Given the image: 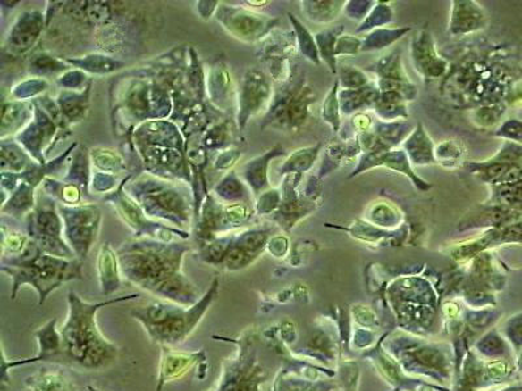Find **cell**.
Here are the masks:
<instances>
[{
    "label": "cell",
    "instance_id": "obj_1",
    "mask_svg": "<svg viewBox=\"0 0 522 391\" xmlns=\"http://www.w3.org/2000/svg\"><path fill=\"white\" fill-rule=\"evenodd\" d=\"M189 246L178 242L136 239L116 251L122 277L157 299L191 307L201 299L198 286L183 273Z\"/></svg>",
    "mask_w": 522,
    "mask_h": 391
},
{
    "label": "cell",
    "instance_id": "obj_2",
    "mask_svg": "<svg viewBox=\"0 0 522 391\" xmlns=\"http://www.w3.org/2000/svg\"><path fill=\"white\" fill-rule=\"evenodd\" d=\"M138 297H141V294L89 303L70 291L67 319L59 329L61 345L55 364L84 372H99L115 364L119 358V347L102 333L97 313L102 308L116 303L130 302Z\"/></svg>",
    "mask_w": 522,
    "mask_h": 391
},
{
    "label": "cell",
    "instance_id": "obj_3",
    "mask_svg": "<svg viewBox=\"0 0 522 391\" xmlns=\"http://www.w3.org/2000/svg\"><path fill=\"white\" fill-rule=\"evenodd\" d=\"M2 271L13 279L11 299H16L20 287L29 285L37 291L41 307L62 285L82 279V261L44 254L29 237L21 254L2 259Z\"/></svg>",
    "mask_w": 522,
    "mask_h": 391
},
{
    "label": "cell",
    "instance_id": "obj_4",
    "mask_svg": "<svg viewBox=\"0 0 522 391\" xmlns=\"http://www.w3.org/2000/svg\"><path fill=\"white\" fill-rule=\"evenodd\" d=\"M220 291V279L215 278L208 291L191 307L155 300L130 312L135 321L143 326L150 341L158 345H181L195 333L206 314L211 310Z\"/></svg>",
    "mask_w": 522,
    "mask_h": 391
},
{
    "label": "cell",
    "instance_id": "obj_5",
    "mask_svg": "<svg viewBox=\"0 0 522 391\" xmlns=\"http://www.w3.org/2000/svg\"><path fill=\"white\" fill-rule=\"evenodd\" d=\"M268 239L264 229H246L240 234H225L201 245L198 254L203 262L223 271L242 270L263 252Z\"/></svg>",
    "mask_w": 522,
    "mask_h": 391
},
{
    "label": "cell",
    "instance_id": "obj_6",
    "mask_svg": "<svg viewBox=\"0 0 522 391\" xmlns=\"http://www.w3.org/2000/svg\"><path fill=\"white\" fill-rule=\"evenodd\" d=\"M130 186V195L147 217L164 218L173 225L189 226L191 204L167 181L140 179Z\"/></svg>",
    "mask_w": 522,
    "mask_h": 391
},
{
    "label": "cell",
    "instance_id": "obj_7",
    "mask_svg": "<svg viewBox=\"0 0 522 391\" xmlns=\"http://www.w3.org/2000/svg\"><path fill=\"white\" fill-rule=\"evenodd\" d=\"M28 237L44 254L62 259H76L71 246L64 242V225L53 198L41 197L36 208L27 215Z\"/></svg>",
    "mask_w": 522,
    "mask_h": 391
},
{
    "label": "cell",
    "instance_id": "obj_8",
    "mask_svg": "<svg viewBox=\"0 0 522 391\" xmlns=\"http://www.w3.org/2000/svg\"><path fill=\"white\" fill-rule=\"evenodd\" d=\"M64 225V239L76 259L84 261L97 240L101 228V212L96 205L70 206L59 204Z\"/></svg>",
    "mask_w": 522,
    "mask_h": 391
},
{
    "label": "cell",
    "instance_id": "obj_9",
    "mask_svg": "<svg viewBox=\"0 0 522 391\" xmlns=\"http://www.w3.org/2000/svg\"><path fill=\"white\" fill-rule=\"evenodd\" d=\"M215 17L235 38L246 42L259 41L274 24V20L235 5H218Z\"/></svg>",
    "mask_w": 522,
    "mask_h": 391
},
{
    "label": "cell",
    "instance_id": "obj_10",
    "mask_svg": "<svg viewBox=\"0 0 522 391\" xmlns=\"http://www.w3.org/2000/svg\"><path fill=\"white\" fill-rule=\"evenodd\" d=\"M272 85L263 71L251 68L246 71L240 85L237 121L240 129L252 116L260 114L271 102Z\"/></svg>",
    "mask_w": 522,
    "mask_h": 391
},
{
    "label": "cell",
    "instance_id": "obj_11",
    "mask_svg": "<svg viewBox=\"0 0 522 391\" xmlns=\"http://www.w3.org/2000/svg\"><path fill=\"white\" fill-rule=\"evenodd\" d=\"M206 351L195 353H181L173 350L167 345H161L160 368H158L157 391L164 389V385L183 379L187 373L192 372L195 368L200 367L206 362Z\"/></svg>",
    "mask_w": 522,
    "mask_h": 391
},
{
    "label": "cell",
    "instance_id": "obj_12",
    "mask_svg": "<svg viewBox=\"0 0 522 391\" xmlns=\"http://www.w3.org/2000/svg\"><path fill=\"white\" fill-rule=\"evenodd\" d=\"M310 97L306 87L288 93L282 98L277 99L276 104L271 107L266 121L276 123L281 127H297L307 118Z\"/></svg>",
    "mask_w": 522,
    "mask_h": 391
},
{
    "label": "cell",
    "instance_id": "obj_13",
    "mask_svg": "<svg viewBox=\"0 0 522 391\" xmlns=\"http://www.w3.org/2000/svg\"><path fill=\"white\" fill-rule=\"evenodd\" d=\"M44 27V13L38 12V11L22 12L17 17L13 27L11 28L8 47L5 49H10L11 53L17 54V55L28 53L38 41Z\"/></svg>",
    "mask_w": 522,
    "mask_h": 391
},
{
    "label": "cell",
    "instance_id": "obj_14",
    "mask_svg": "<svg viewBox=\"0 0 522 391\" xmlns=\"http://www.w3.org/2000/svg\"><path fill=\"white\" fill-rule=\"evenodd\" d=\"M97 273L99 290L104 296L109 297L122 287L121 263L118 254L110 245L105 243L101 245L97 256Z\"/></svg>",
    "mask_w": 522,
    "mask_h": 391
},
{
    "label": "cell",
    "instance_id": "obj_15",
    "mask_svg": "<svg viewBox=\"0 0 522 391\" xmlns=\"http://www.w3.org/2000/svg\"><path fill=\"white\" fill-rule=\"evenodd\" d=\"M450 16V32L465 34L476 32L486 25V13L476 2H455Z\"/></svg>",
    "mask_w": 522,
    "mask_h": 391
},
{
    "label": "cell",
    "instance_id": "obj_16",
    "mask_svg": "<svg viewBox=\"0 0 522 391\" xmlns=\"http://www.w3.org/2000/svg\"><path fill=\"white\" fill-rule=\"evenodd\" d=\"M413 59L417 68L428 78H438L445 68V62L436 55L430 34L421 33L413 44Z\"/></svg>",
    "mask_w": 522,
    "mask_h": 391
},
{
    "label": "cell",
    "instance_id": "obj_17",
    "mask_svg": "<svg viewBox=\"0 0 522 391\" xmlns=\"http://www.w3.org/2000/svg\"><path fill=\"white\" fill-rule=\"evenodd\" d=\"M20 391H78L75 382L61 370H41L24 379Z\"/></svg>",
    "mask_w": 522,
    "mask_h": 391
},
{
    "label": "cell",
    "instance_id": "obj_18",
    "mask_svg": "<svg viewBox=\"0 0 522 391\" xmlns=\"http://www.w3.org/2000/svg\"><path fill=\"white\" fill-rule=\"evenodd\" d=\"M285 154L282 147L276 146L274 149L266 152L265 154L249 161L248 163L243 167L242 177L248 184L249 188L252 189L255 195H259L264 189L268 188V166L269 161L274 158L280 157Z\"/></svg>",
    "mask_w": 522,
    "mask_h": 391
},
{
    "label": "cell",
    "instance_id": "obj_19",
    "mask_svg": "<svg viewBox=\"0 0 522 391\" xmlns=\"http://www.w3.org/2000/svg\"><path fill=\"white\" fill-rule=\"evenodd\" d=\"M34 104L28 102L13 101L4 104L2 116V138L4 140L7 136L13 133H20V129H24L25 124L33 121Z\"/></svg>",
    "mask_w": 522,
    "mask_h": 391
},
{
    "label": "cell",
    "instance_id": "obj_20",
    "mask_svg": "<svg viewBox=\"0 0 522 391\" xmlns=\"http://www.w3.org/2000/svg\"><path fill=\"white\" fill-rule=\"evenodd\" d=\"M405 150H407L408 161L414 164L435 162L433 140L428 137L422 124H418L413 135L408 136V140L405 141Z\"/></svg>",
    "mask_w": 522,
    "mask_h": 391
},
{
    "label": "cell",
    "instance_id": "obj_21",
    "mask_svg": "<svg viewBox=\"0 0 522 391\" xmlns=\"http://www.w3.org/2000/svg\"><path fill=\"white\" fill-rule=\"evenodd\" d=\"M230 73L225 63L221 61L215 62L209 71L206 78V87L208 96L213 104H217L218 109L228 104L230 95Z\"/></svg>",
    "mask_w": 522,
    "mask_h": 391
},
{
    "label": "cell",
    "instance_id": "obj_22",
    "mask_svg": "<svg viewBox=\"0 0 522 391\" xmlns=\"http://www.w3.org/2000/svg\"><path fill=\"white\" fill-rule=\"evenodd\" d=\"M92 85V84H90ZM90 85L85 92H63L59 96L58 104L62 114H63L65 121L68 124L76 123L85 118L88 112V106H89V92Z\"/></svg>",
    "mask_w": 522,
    "mask_h": 391
},
{
    "label": "cell",
    "instance_id": "obj_23",
    "mask_svg": "<svg viewBox=\"0 0 522 391\" xmlns=\"http://www.w3.org/2000/svg\"><path fill=\"white\" fill-rule=\"evenodd\" d=\"M36 208L34 203V187L22 181L15 189V192L10 195L8 203L3 204V214H10L15 218H21L29 214Z\"/></svg>",
    "mask_w": 522,
    "mask_h": 391
},
{
    "label": "cell",
    "instance_id": "obj_24",
    "mask_svg": "<svg viewBox=\"0 0 522 391\" xmlns=\"http://www.w3.org/2000/svg\"><path fill=\"white\" fill-rule=\"evenodd\" d=\"M380 92L371 87H363L360 89H345L340 96V104L345 114H351L362 107L376 104Z\"/></svg>",
    "mask_w": 522,
    "mask_h": 391
},
{
    "label": "cell",
    "instance_id": "obj_25",
    "mask_svg": "<svg viewBox=\"0 0 522 391\" xmlns=\"http://www.w3.org/2000/svg\"><path fill=\"white\" fill-rule=\"evenodd\" d=\"M32 163L25 149H22V146L17 141L7 143V141L3 140L2 172L10 171L20 174V172L25 171Z\"/></svg>",
    "mask_w": 522,
    "mask_h": 391
},
{
    "label": "cell",
    "instance_id": "obj_26",
    "mask_svg": "<svg viewBox=\"0 0 522 391\" xmlns=\"http://www.w3.org/2000/svg\"><path fill=\"white\" fill-rule=\"evenodd\" d=\"M64 61L67 64L76 65L82 72L88 71V72L92 73L114 72V71L124 65L118 59L105 55H88L84 56V58L64 59Z\"/></svg>",
    "mask_w": 522,
    "mask_h": 391
},
{
    "label": "cell",
    "instance_id": "obj_27",
    "mask_svg": "<svg viewBox=\"0 0 522 391\" xmlns=\"http://www.w3.org/2000/svg\"><path fill=\"white\" fill-rule=\"evenodd\" d=\"M215 195L225 204H240L245 200L247 191L242 180L235 172H230L213 189Z\"/></svg>",
    "mask_w": 522,
    "mask_h": 391
},
{
    "label": "cell",
    "instance_id": "obj_28",
    "mask_svg": "<svg viewBox=\"0 0 522 391\" xmlns=\"http://www.w3.org/2000/svg\"><path fill=\"white\" fill-rule=\"evenodd\" d=\"M404 101V96L400 95V93H380L379 101L375 104L377 115L387 121H394V119L401 118V116H407Z\"/></svg>",
    "mask_w": 522,
    "mask_h": 391
},
{
    "label": "cell",
    "instance_id": "obj_29",
    "mask_svg": "<svg viewBox=\"0 0 522 391\" xmlns=\"http://www.w3.org/2000/svg\"><path fill=\"white\" fill-rule=\"evenodd\" d=\"M319 149L320 146L298 150L281 167V174H302L307 171L316 160Z\"/></svg>",
    "mask_w": 522,
    "mask_h": 391
},
{
    "label": "cell",
    "instance_id": "obj_30",
    "mask_svg": "<svg viewBox=\"0 0 522 391\" xmlns=\"http://www.w3.org/2000/svg\"><path fill=\"white\" fill-rule=\"evenodd\" d=\"M495 205L507 206L522 212V180L513 183L498 184L493 195Z\"/></svg>",
    "mask_w": 522,
    "mask_h": 391
},
{
    "label": "cell",
    "instance_id": "obj_31",
    "mask_svg": "<svg viewBox=\"0 0 522 391\" xmlns=\"http://www.w3.org/2000/svg\"><path fill=\"white\" fill-rule=\"evenodd\" d=\"M89 155L84 153V150H78L73 155L72 163H71L70 171H68L67 178L64 179V183L80 184V186L87 187L89 184Z\"/></svg>",
    "mask_w": 522,
    "mask_h": 391
},
{
    "label": "cell",
    "instance_id": "obj_32",
    "mask_svg": "<svg viewBox=\"0 0 522 391\" xmlns=\"http://www.w3.org/2000/svg\"><path fill=\"white\" fill-rule=\"evenodd\" d=\"M305 13L308 19L316 22H328L339 15L341 2H305Z\"/></svg>",
    "mask_w": 522,
    "mask_h": 391
},
{
    "label": "cell",
    "instance_id": "obj_33",
    "mask_svg": "<svg viewBox=\"0 0 522 391\" xmlns=\"http://www.w3.org/2000/svg\"><path fill=\"white\" fill-rule=\"evenodd\" d=\"M90 160L95 163V166L101 170V172H107V174L126 169L123 158L114 150L93 149L90 152Z\"/></svg>",
    "mask_w": 522,
    "mask_h": 391
},
{
    "label": "cell",
    "instance_id": "obj_34",
    "mask_svg": "<svg viewBox=\"0 0 522 391\" xmlns=\"http://www.w3.org/2000/svg\"><path fill=\"white\" fill-rule=\"evenodd\" d=\"M339 39V34L333 30H325L315 36L317 50L320 51V58L324 59L326 64L331 67L332 72H337L336 65V44Z\"/></svg>",
    "mask_w": 522,
    "mask_h": 391
},
{
    "label": "cell",
    "instance_id": "obj_35",
    "mask_svg": "<svg viewBox=\"0 0 522 391\" xmlns=\"http://www.w3.org/2000/svg\"><path fill=\"white\" fill-rule=\"evenodd\" d=\"M289 17H290L291 22H293L298 45H299V49L302 51L303 55L310 59L314 63L319 64V50H317L316 41H315L314 37L311 36L310 32L297 19H294L293 15H289Z\"/></svg>",
    "mask_w": 522,
    "mask_h": 391
},
{
    "label": "cell",
    "instance_id": "obj_36",
    "mask_svg": "<svg viewBox=\"0 0 522 391\" xmlns=\"http://www.w3.org/2000/svg\"><path fill=\"white\" fill-rule=\"evenodd\" d=\"M30 71L45 75V73L64 72L67 71L68 65L63 59L55 58L47 53H39L30 58Z\"/></svg>",
    "mask_w": 522,
    "mask_h": 391
},
{
    "label": "cell",
    "instance_id": "obj_37",
    "mask_svg": "<svg viewBox=\"0 0 522 391\" xmlns=\"http://www.w3.org/2000/svg\"><path fill=\"white\" fill-rule=\"evenodd\" d=\"M408 30H410L408 28L401 30H375V32L371 33L370 36L365 39V42L362 44V50L370 51L383 49V47L391 45L392 42L396 41V39L401 38L402 34L408 32Z\"/></svg>",
    "mask_w": 522,
    "mask_h": 391
},
{
    "label": "cell",
    "instance_id": "obj_38",
    "mask_svg": "<svg viewBox=\"0 0 522 391\" xmlns=\"http://www.w3.org/2000/svg\"><path fill=\"white\" fill-rule=\"evenodd\" d=\"M49 89V84L45 79L34 78L29 80L17 85L11 92V97L15 98L16 101L24 102L27 98H33L36 96L42 95Z\"/></svg>",
    "mask_w": 522,
    "mask_h": 391
},
{
    "label": "cell",
    "instance_id": "obj_39",
    "mask_svg": "<svg viewBox=\"0 0 522 391\" xmlns=\"http://www.w3.org/2000/svg\"><path fill=\"white\" fill-rule=\"evenodd\" d=\"M340 82L334 84L333 89L329 93L328 97L325 98L324 107H323V116L325 121H328L334 130L340 129V112H339V99H337V89H339Z\"/></svg>",
    "mask_w": 522,
    "mask_h": 391
},
{
    "label": "cell",
    "instance_id": "obj_40",
    "mask_svg": "<svg viewBox=\"0 0 522 391\" xmlns=\"http://www.w3.org/2000/svg\"><path fill=\"white\" fill-rule=\"evenodd\" d=\"M340 76H341L345 89H360V87H367L368 80L365 73L354 67H342V70H340Z\"/></svg>",
    "mask_w": 522,
    "mask_h": 391
},
{
    "label": "cell",
    "instance_id": "obj_41",
    "mask_svg": "<svg viewBox=\"0 0 522 391\" xmlns=\"http://www.w3.org/2000/svg\"><path fill=\"white\" fill-rule=\"evenodd\" d=\"M495 135L498 137L506 138L510 143L521 144L522 146V121L518 119H509L506 123L501 124Z\"/></svg>",
    "mask_w": 522,
    "mask_h": 391
},
{
    "label": "cell",
    "instance_id": "obj_42",
    "mask_svg": "<svg viewBox=\"0 0 522 391\" xmlns=\"http://www.w3.org/2000/svg\"><path fill=\"white\" fill-rule=\"evenodd\" d=\"M281 203H282V195L278 191L263 192L260 196L259 201L257 204V212L259 214H269V212L276 211L280 208Z\"/></svg>",
    "mask_w": 522,
    "mask_h": 391
},
{
    "label": "cell",
    "instance_id": "obj_43",
    "mask_svg": "<svg viewBox=\"0 0 522 391\" xmlns=\"http://www.w3.org/2000/svg\"><path fill=\"white\" fill-rule=\"evenodd\" d=\"M392 19V10L388 5L379 4L376 5L375 10L373 11L371 16L366 20L360 28L359 32L362 30L371 29V28L380 27V25L385 24V22L391 21Z\"/></svg>",
    "mask_w": 522,
    "mask_h": 391
},
{
    "label": "cell",
    "instance_id": "obj_44",
    "mask_svg": "<svg viewBox=\"0 0 522 391\" xmlns=\"http://www.w3.org/2000/svg\"><path fill=\"white\" fill-rule=\"evenodd\" d=\"M87 81V75L80 70L65 71L63 75L58 79V84L65 90H80Z\"/></svg>",
    "mask_w": 522,
    "mask_h": 391
},
{
    "label": "cell",
    "instance_id": "obj_45",
    "mask_svg": "<svg viewBox=\"0 0 522 391\" xmlns=\"http://www.w3.org/2000/svg\"><path fill=\"white\" fill-rule=\"evenodd\" d=\"M362 47L359 39L354 38L353 36H341L337 39L336 56L340 54H356Z\"/></svg>",
    "mask_w": 522,
    "mask_h": 391
},
{
    "label": "cell",
    "instance_id": "obj_46",
    "mask_svg": "<svg viewBox=\"0 0 522 391\" xmlns=\"http://www.w3.org/2000/svg\"><path fill=\"white\" fill-rule=\"evenodd\" d=\"M435 154L438 155L439 161H450H450H453V162H457V160H459V150L452 141H447V143L439 146Z\"/></svg>",
    "mask_w": 522,
    "mask_h": 391
},
{
    "label": "cell",
    "instance_id": "obj_47",
    "mask_svg": "<svg viewBox=\"0 0 522 391\" xmlns=\"http://www.w3.org/2000/svg\"><path fill=\"white\" fill-rule=\"evenodd\" d=\"M240 155L242 154H240L238 150H226V152H223V154L217 158L215 169L229 170L230 167L234 166V164L237 163V160Z\"/></svg>",
    "mask_w": 522,
    "mask_h": 391
},
{
    "label": "cell",
    "instance_id": "obj_48",
    "mask_svg": "<svg viewBox=\"0 0 522 391\" xmlns=\"http://www.w3.org/2000/svg\"><path fill=\"white\" fill-rule=\"evenodd\" d=\"M354 124H356L357 129L366 130L371 124L370 116L357 115L356 118H354Z\"/></svg>",
    "mask_w": 522,
    "mask_h": 391
},
{
    "label": "cell",
    "instance_id": "obj_49",
    "mask_svg": "<svg viewBox=\"0 0 522 391\" xmlns=\"http://www.w3.org/2000/svg\"><path fill=\"white\" fill-rule=\"evenodd\" d=\"M87 390L88 391H102V390L97 389V387H92V385H88Z\"/></svg>",
    "mask_w": 522,
    "mask_h": 391
}]
</instances>
